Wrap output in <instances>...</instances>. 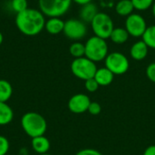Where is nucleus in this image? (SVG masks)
I'll use <instances>...</instances> for the list:
<instances>
[{"label":"nucleus","instance_id":"nucleus-7","mask_svg":"<svg viewBox=\"0 0 155 155\" xmlns=\"http://www.w3.org/2000/svg\"><path fill=\"white\" fill-rule=\"evenodd\" d=\"M105 67L109 69L114 75H122L125 74L130 67L128 58L122 53L113 52L108 54L104 59Z\"/></svg>","mask_w":155,"mask_h":155},{"label":"nucleus","instance_id":"nucleus-25","mask_svg":"<svg viewBox=\"0 0 155 155\" xmlns=\"http://www.w3.org/2000/svg\"><path fill=\"white\" fill-rule=\"evenodd\" d=\"M9 146L10 145H9L8 140L5 136L0 135V155L7 154Z\"/></svg>","mask_w":155,"mask_h":155},{"label":"nucleus","instance_id":"nucleus-32","mask_svg":"<svg viewBox=\"0 0 155 155\" xmlns=\"http://www.w3.org/2000/svg\"><path fill=\"white\" fill-rule=\"evenodd\" d=\"M3 40H4V37H3L2 33L0 32V45H2V43H3Z\"/></svg>","mask_w":155,"mask_h":155},{"label":"nucleus","instance_id":"nucleus-11","mask_svg":"<svg viewBox=\"0 0 155 155\" xmlns=\"http://www.w3.org/2000/svg\"><path fill=\"white\" fill-rule=\"evenodd\" d=\"M149 47L142 40L134 43L130 49V55L133 59L136 61H142L146 58L148 54Z\"/></svg>","mask_w":155,"mask_h":155},{"label":"nucleus","instance_id":"nucleus-12","mask_svg":"<svg viewBox=\"0 0 155 155\" xmlns=\"http://www.w3.org/2000/svg\"><path fill=\"white\" fill-rule=\"evenodd\" d=\"M94 78L98 83L99 86H108L113 83L114 74L106 67H102L97 69Z\"/></svg>","mask_w":155,"mask_h":155},{"label":"nucleus","instance_id":"nucleus-20","mask_svg":"<svg viewBox=\"0 0 155 155\" xmlns=\"http://www.w3.org/2000/svg\"><path fill=\"white\" fill-rule=\"evenodd\" d=\"M142 38L149 48L155 49V25L147 26Z\"/></svg>","mask_w":155,"mask_h":155},{"label":"nucleus","instance_id":"nucleus-26","mask_svg":"<svg viewBox=\"0 0 155 155\" xmlns=\"http://www.w3.org/2000/svg\"><path fill=\"white\" fill-rule=\"evenodd\" d=\"M87 112H89L92 115H98L102 112V107H101L99 103H97V102H91Z\"/></svg>","mask_w":155,"mask_h":155},{"label":"nucleus","instance_id":"nucleus-8","mask_svg":"<svg viewBox=\"0 0 155 155\" xmlns=\"http://www.w3.org/2000/svg\"><path fill=\"white\" fill-rule=\"evenodd\" d=\"M64 35L71 40H81L87 34V28L85 23L81 19H69L64 22Z\"/></svg>","mask_w":155,"mask_h":155},{"label":"nucleus","instance_id":"nucleus-29","mask_svg":"<svg viewBox=\"0 0 155 155\" xmlns=\"http://www.w3.org/2000/svg\"><path fill=\"white\" fill-rule=\"evenodd\" d=\"M143 155H155V145H151V146H148L144 153Z\"/></svg>","mask_w":155,"mask_h":155},{"label":"nucleus","instance_id":"nucleus-10","mask_svg":"<svg viewBox=\"0 0 155 155\" xmlns=\"http://www.w3.org/2000/svg\"><path fill=\"white\" fill-rule=\"evenodd\" d=\"M91 100L88 95L84 94H76L73 95L68 101V109L73 114H80L88 111Z\"/></svg>","mask_w":155,"mask_h":155},{"label":"nucleus","instance_id":"nucleus-17","mask_svg":"<svg viewBox=\"0 0 155 155\" xmlns=\"http://www.w3.org/2000/svg\"><path fill=\"white\" fill-rule=\"evenodd\" d=\"M129 36L130 35L128 34L125 28L114 27L110 35V39L112 40L113 43L116 45H123L129 39Z\"/></svg>","mask_w":155,"mask_h":155},{"label":"nucleus","instance_id":"nucleus-18","mask_svg":"<svg viewBox=\"0 0 155 155\" xmlns=\"http://www.w3.org/2000/svg\"><path fill=\"white\" fill-rule=\"evenodd\" d=\"M14 118V112L12 108L6 104L0 102V125H6L12 122Z\"/></svg>","mask_w":155,"mask_h":155},{"label":"nucleus","instance_id":"nucleus-16","mask_svg":"<svg viewBox=\"0 0 155 155\" xmlns=\"http://www.w3.org/2000/svg\"><path fill=\"white\" fill-rule=\"evenodd\" d=\"M134 10L131 0H120L115 5V12L121 16H129Z\"/></svg>","mask_w":155,"mask_h":155},{"label":"nucleus","instance_id":"nucleus-22","mask_svg":"<svg viewBox=\"0 0 155 155\" xmlns=\"http://www.w3.org/2000/svg\"><path fill=\"white\" fill-rule=\"evenodd\" d=\"M134 9L139 11H145L153 6L154 0H131Z\"/></svg>","mask_w":155,"mask_h":155},{"label":"nucleus","instance_id":"nucleus-5","mask_svg":"<svg viewBox=\"0 0 155 155\" xmlns=\"http://www.w3.org/2000/svg\"><path fill=\"white\" fill-rule=\"evenodd\" d=\"M73 0H39V10L48 17H60L70 8Z\"/></svg>","mask_w":155,"mask_h":155},{"label":"nucleus","instance_id":"nucleus-13","mask_svg":"<svg viewBox=\"0 0 155 155\" xmlns=\"http://www.w3.org/2000/svg\"><path fill=\"white\" fill-rule=\"evenodd\" d=\"M98 8L95 4L94 3H88L86 5H82L80 9V18L84 23H90L93 21V19L95 17V15L98 14Z\"/></svg>","mask_w":155,"mask_h":155},{"label":"nucleus","instance_id":"nucleus-3","mask_svg":"<svg viewBox=\"0 0 155 155\" xmlns=\"http://www.w3.org/2000/svg\"><path fill=\"white\" fill-rule=\"evenodd\" d=\"M84 56L94 63L104 60L108 55V45L105 39L100 38L96 35L90 37L84 44Z\"/></svg>","mask_w":155,"mask_h":155},{"label":"nucleus","instance_id":"nucleus-27","mask_svg":"<svg viewBox=\"0 0 155 155\" xmlns=\"http://www.w3.org/2000/svg\"><path fill=\"white\" fill-rule=\"evenodd\" d=\"M146 76L148 79L155 84V63H151L146 68Z\"/></svg>","mask_w":155,"mask_h":155},{"label":"nucleus","instance_id":"nucleus-24","mask_svg":"<svg viewBox=\"0 0 155 155\" xmlns=\"http://www.w3.org/2000/svg\"><path fill=\"white\" fill-rule=\"evenodd\" d=\"M84 87L86 89L87 92L89 93H94L98 90L99 88V84L98 83L95 81L94 78H91V79H88L86 81H84Z\"/></svg>","mask_w":155,"mask_h":155},{"label":"nucleus","instance_id":"nucleus-9","mask_svg":"<svg viewBox=\"0 0 155 155\" xmlns=\"http://www.w3.org/2000/svg\"><path fill=\"white\" fill-rule=\"evenodd\" d=\"M146 28V21L141 15L133 13L127 16L125 21V29L131 36L142 37Z\"/></svg>","mask_w":155,"mask_h":155},{"label":"nucleus","instance_id":"nucleus-1","mask_svg":"<svg viewBox=\"0 0 155 155\" xmlns=\"http://www.w3.org/2000/svg\"><path fill=\"white\" fill-rule=\"evenodd\" d=\"M45 15L37 9L27 8L26 10L16 14L15 25L17 29L25 35L35 36L45 29Z\"/></svg>","mask_w":155,"mask_h":155},{"label":"nucleus","instance_id":"nucleus-4","mask_svg":"<svg viewBox=\"0 0 155 155\" xmlns=\"http://www.w3.org/2000/svg\"><path fill=\"white\" fill-rule=\"evenodd\" d=\"M97 69L96 64L85 56L74 58L71 64V71L73 74L84 81L94 78Z\"/></svg>","mask_w":155,"mask_h":155},{"label":"nucleus","instance_id":"nucleus-19","mask_svg":"<svg viewBox=\"0 0 155 155\" xmlns=\"http://www.w3.org/2000/svg\"><path fill=\"white\" fill-rule=\"evenodd\" d=\"M13 94V87L11 84L4 79L0 80V102L6 103Z\"/></svg>","mask_w":155,"mask_h":155},{"label":"nucleus","instance_id":"nucleus-30","mask_svg":"<svg viewBox=\"0 0 155 155\" xmlns=\"http://www.w3.org/2000/svg\"><path fill=\"white\" fill-rule=\"evenodd\" d=\"M73 1H74V3L80 5H86V4H88V3H91L93 0H73Z\"/></svg>","mask_w":155,"mask_h":155},{"label":"nucleus","instance_id":"nucleus-28","mask_svg":"<svg viewBox=\"0 0 155 155\" xmlns=\"http://www.w3.org/2000/svg\"><path fill=\"white\" fill-rule=\"evenodd\" d=\"M75 155H103L99 151L92 148H85L79 151Z\"/></svg>","mask_w":155,"mask_h":155},{"label":"nucleus","instance_id":"nucleus-31","mask_svg":"<svg viewBox=\"0 0 155 155\" xmlns=\"http://www.w3.org/2000/svg\"><path fill=\"white\" fill-rule=\"evenodd\" d=\"M152 10H153V16L155 17V2L153 3V6H152Z\"/></svg>","mask_w":155,"mask_h":155},{"label":"nucleus","instance_id":"nucleus-6","mask_svg":"<svg viewBox=\"0 0 155 155\" xmlns=\"http://www.w3.org/2000/svg\"><path fill=\"white\" fill-rule=\"evenodd\" d=\"M91 26L94 35L103 39L110 38V35L114 28L111 16L102 12H99L95 15V17L91 22Z\"/></svg>","mask_w":155,"mask_h":155},{"label":"nucleus","instance_id":"nucleus-15","mask_svg":"<svg viewBox=\"0 0 155 155\" xmlns=\"http://www.w3.org/2000/svg\"><path fill=\"white\" fill-rule=\"evenodd\" d=\"M64 22L60 17H49L45 21V29L51 35H58L64 31Z\"/></svg>","mask_w":155,"mask_h":155},{"label":"nucleus","instance_id":"nucleus-23","mask_svg":"<svg viewBox=\"0 0 155 155\" xmlns=\"http://www.w3.org/2000/svg\"><path fill=\"white\" fill-rule=\"evenodd\" d=\"M11 7L16 14L21 13L28 8L27 0H12Z\"/></svg>","mask_w":155,"mask_h":155},{"label":"nucleus","instance_id":"nucleus-21","mask_svg":"<svg viewBox=\"0 0 155 155\" xmlns=\"http://www.w3.org/2000/svg\"><path fill=\"white\" fill-rule=\"evenodd\" d=\"M69 52H70L71 55L74 56V58L84 57V54H85V46L82 43L75 42V43H74V44H72L70 45Z\"/></svg>","mask_w":155,"mask_h":155},{"label":"nucleus","instance_id":"nucleus-2","mask_svg":"<svg viewBox=\"0 0 155 155\" xmlns=\"http://www.w3.org/2000/svg\"><path fill=\"white\" fill-rule=\"evenodd\" d=\"M21 125L25 133L31 138L44 135L47 129L45 119L38 113L28 112L21 119Z\"/></svg>","mask_w":155,"mask_h":155},{"label":"nucleus","instance_id":"nucleus-34","mask_svg":"<svg viewBox=\"0 0 155 155\" xmlns=\"http://www.w3.org/2000/svg\"><path fill=\"white\" fill-rule=\"evenodd\" d=\"M5 155H8V154H5Z\"/></svg>","mask_w":155,"mask_h":155},{"label":"nucleus","instance_id":"nucleus-33","mask_svg":"<svg viewBox=\"0 0 155 155\" xmlns=\"http://www.w3.org/2000/svg\"><path fill=\"white\" fill-rule=\"evenodd\" d=\"M39 155H51V154H49V153H44V154H39Z\"/></svg>","mask_w":155,"mask_h":155},{"label":"nucleus","instance_id":"nucleus-14","mask_svg":"<svg viewBox=\"0 0 155 155\" xmlns=\"http://www.w3.org/2000/svg\"><path fill=\"white\" fill-rule=\"evenodd\" d=\"M31 145L35 153L38 154H44L47 153L50 149V141L45 135H40L32 138Z\"/></svg>","mask_w":155,"mask_h":155}]
</instances>
